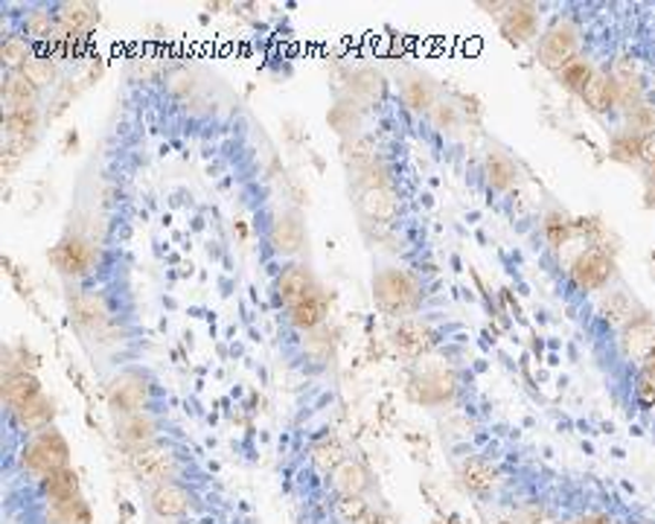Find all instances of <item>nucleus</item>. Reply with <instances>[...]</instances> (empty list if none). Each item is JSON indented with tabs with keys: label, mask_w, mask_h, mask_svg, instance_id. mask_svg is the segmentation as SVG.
<instances>
[{
	"label": "nucleus",
	"mask_w": 655,
	"mask_h": 524,
	"mask_svg": "<svg viewBox=\"0 0 655 524\" xmlns=\"http://www.w3.org/2000/svg\"><path fill=\"white\" fill-rule=\"evenodd\" d=\"M56 21L62 35H82V32H91L99 21V12H96L94 3H59L56 7Z\"/></svg>",
	"instance_id": "23"
},
{
	"label": "nucleus",
	"mask_w": 655,
	"mask_h": 524,
	"mask_svg": "<svg viewBox=\"0 0 655 524\" xmlns=\"http://www.w3.org/2000/svg\"><path fill=\"white\" fill-rule=\"evenodd\" d=\"M423 294V283L400 265H382L373 274V301L384 315H411Z\"/></svg>",
	"instance_id": "2"
},
{
	"label": "nucleus",
	"mask_w": 655,
	"mask_h": 524,
	"mask_svg": "<svg viewBox=\"0 0 655 524\" xmlns=\"http://www.w3.org/2000/svg\"><path fill=\"white\" fill-rule=\"evenodd\" d=\"M400 96H402V103L416 114H423V112L432 114L434 105L440 103L437 85H434L425 73H411V76H405L400 85Z\"/></svg>",
	"instance_id": "19"
},
{
	"label": "nucleus",
	"mask_w": 655,
	"mask_h": 524,
	"mask_svg": "<svg viewBox=\"0 0 655 524\" xmlns=\"http://www.w3.org/2000/svg\"><path fill=\"white\" fill-rule=\"evenodd\" d=\"M318 286L313 277V271L295 262V265H288V269L281 271V277L274 283V294H277V303H283V310H292L295 303H300L306 294L313 292Z\"/></svg>",
	"instance_id": "16"
},
{
	"label": "nucleus",
	"mask_w": 655,
	"mask_h": 524,
	"mask_svg": "<svg viewBox=\"0 0 655 524\" xmlns=\"http://www.w3.org/2000/svg\"><path fill=\"white\" fill-rule=\"evenodd\" d=\"M457 478H461V484H464V490L469 495H475V499H487V495L496 493L498 486V469L493 467V461L489 458H484V454H469L461 467H457Z\"/></svg>",
	"instance_id": "13"
},
{
	"label": "nucleus",
	"mask_w": 655,
	"mask_h": 524,
	"mask_svg": "<svg viewBox=\"0 0 655 524\" xmlns=\"http://www.w3.org/2000/svg\"><path fill=\"white\" fill-rule=\"evenodd\" d=\"M365 469L356 467V463H341V467H336V472H332V484H336L338 493L344 495V499H352V495H359L361 490H365Z\"/></svg>",
	"instance_id": "32"
},
{
	"label": "nucleus",
	"mask_w": 655,
	"mask_h": 524,
	"mask_svg": "<svg viewBox=\"0 0 655 524\" xmlns=\"http://www.w3.org/2000/svg\"><path fill=\"white\" fill-rule=\"evenodd\" d=\"M329 318V297L320 286L306 294L304 301L295 303L292 310H286V321L295 326L297 333H313L318 326L327 324Z\"/></svg>",
	"instance_id": "14"
},
{
	"label": "nucleus",
	"mask_w": 655,
	"mask_h": 524,
	"mask_svg": "<svg viewBox=\"0 0 655 524\" xmlns=\"http://www.w3.org/2000/svg\"><path fill=\"white\" fill-rule=\"evenodd\" d=\"M574 231H577V222H571L562 210H551V213L542 219V239H545V245L551 248V251L553 248H560Z\"/></svg>",
	"instance_id": "31"
},
{
	"label": "nucleus",
	"mask_w": 655,
	"mask_h": 524,
	"mask_svg": "<svg viewBox=\"0 0 655 524\" xmlns=\"http://www.w3.org/2000/svg\"><path fill=\"white\" fill-rule=\"evenodd\" d=\"M484 172H487V181L496 190H510L519 184V164L507 151H489L487 160H484Z\"/></svg>",
	"instance_id": "27"
},
{
	"label": "nucleus",
	"mask_w": 655,
	"mask_h": 524,
	"mask_svg": "<svg viewBox=\"0 0 655 524\" xmlns=\"http://www.w3.org/2000/svg\"><path fill=\"white\" fill-rule=\"evenodd\" d=\"M24 35L30 41L59 39L56 12H50V9H35V12H30L24 21Z\"/></svg>",
	"instance_id": "30"
},
{
	"label": "nucleus",
	"mask_w": 655,
	"mask_h": 524,
	"mask_svg": "<svg viewBox=\"0 0 655 524\" xmlns=\"http://www.w3.org/2000/svg\"><path fill=\"white\" fill-rule=\"evenodd\" d=\"M580 48H583V32H580V27L568 15H560L553 18L548 30L542 32L536 56H539L542 67H548L551 73H560L566 64L580 59Z\"/></svg>",
	"instance_id": "7"
},
{
	"label": "nucleus",
	"mask_w": 655,
	"mask_h": 524,
	"mask_svg": "<svg viewBox=\"0 0 655 524\" xmlns=\"http://www.w3.org/2000/svg\"><path fill=\"white\" fill-rule=\"evenodd\" d=\"M21 73H24V80L32 82V85L39 87V91L44 85H50V82H53V76H56V71H53V62H50L47 56H39V53H35V56L27 62V67Z\"/></svg>",
	"instance_id": "34"
},
{
	"label": "nucleus",
	"mask_w": 655,
	"mask_h": 524,
	"mask_svg": "<svg viewBox=\"0 0 655 524\" xmlns=\"http://www.w3.org/2000/svg\"><path fill=\"white\" fill-rule=\"evenodd\" d=\"M641 315H647L644 303L617 280L615 289H606L594 303L592 326L603 342H612L617 333H624L626 326L635 324Z\"/></svg>",
	"instance_id": "3"
},
{
	"label": "nucleus",
	"mask_w": 655,
	"mask_h": 524,
	"mask_svg": "<svg viewBox=\"0 0 655 524\" xmlns=\"http://www.w3.org/2000/svg\"><path fill=\"white\" fill-rule=\"evenodd\" d=\"M504 39L510 44H525L539 35V7L533 3H507V12L498 15Z\"/></svg>",
	"instance_id": "12"
},
{
	"label": "nucleus",
	"mask_w": 655,
	"mask_h": 524,
	"mask_svg": "<svg viewBox=\"0 0 655 524\" xmlns=\"http://www.w3.org/2000/svg\"><path fill=\"white\" fill-rule=\"evenodd\" d=\"M114 417H126L137 411H155V381L140 367L120 370L105 388Z\"/></svg>",
	"instance_id": "6"
},
{
	"label": "nucleus",
	"mask_w": 655,
	"mask_h": 524,
	"mask_svg": "<svg viewBox=\"0 0 655 524\" xmlns=\"http://www.w3.org/2000/svg\"><path fill=\"white\" fill-rule=\"evenodd\" d=\"M12 420H15V426L21 431H27V434H39V431L50 429L53 426V420H56V402H53V397H47V394H39V397L32 399V402H27L24 408H18L15 413H12Z\"/></svg>",
	"instance_id": "20"
},
{
	"label": "nucleus",
	"mask_w": 655,
	"mask_h": 524,
	"mask_svg": "<svg viewBox=\"0 0 655 524\" xmlns=\"http://www.w3.org/2000/svg\"><path fill=\"white\" fill-rule=\"evenodd\" d=\"M94 516H91L88 501L76 495L71 501H62V504H50V507L41 510L39 524H91Z\"/></svg>",
	"instance_id": "25"
},
{
	"label": "nucleus",
	"mask_w": 655,
	"mask_h": 524,
	"mask_svg": "<svg viewBox=\"0 0 655 524\" xmlns=\"http://www.w3.org/2000/svg\"><path fill=\"white\" fill-rule=\"evenodd\" d=\"M114 429H117V440H120V446H126L128 454L149 449V446L167 443L172 437V422L158 411H137L117 417Z\"/></svg>",
	"instance_id": "9"
},
{
	"label": "nucleus",
	"mask_w": 655,
	"mask_h": 524,
	"mask_svg": "<svg viewBox=\"0 0 655 524\" xmlns=\"http://www.w3.org/2000/svg\"><path fill=\"white\" fill-rule=\"evenodd\" d=\"M356 210L365 222L373 224H393L402 213V196L397 187H376L356 196Z\"/></svg>",
	"instance_id": "11"
},
{
	"label": "nucleus",
	"mask_w": 655,
	"mask_h": 524,
	"mask_svg": "<svg viewBox=\"0 0 655 524\" xmlns=\"http://www.w3.org/2000/svg\"><path fill=\"white\" fill-rule=\"evenodd\" d=\"M128 467L135 472V478L140 484H167V481H178V478L184 475L187 461L184 454L178 452L176 446L169 443H158L149 446V449H140V452H131L128 458Z\"/></svg>",
	"instance_id": "8"
},
{
	"label": "nucleus",
	"mask_w": 655,
	"mask_h": 524,
	"mask_svg": "<svg viewBox=\"0 0 655 524\" xmlns=\"http://www.w3.org/2000/svg\"><path fill=\"white\" fill-rule=\"evenodd\" d=\"M32 56H35L32 41L27 39V35H21V32H15V35H7L3 48H0V59H3V67H7V73H21Z\"/></svg>",
	"instance_id": "28"
},
{
	"label": "nucleus",
	"mask_w": 655,
	"mask_h": 524,
	"mask_svg": "<svg viewBox=\"0 0 655 524\" xmlns=\"http://www.w3.org/2000/svg\"><path fill=\"white\" fill-rule=\"evenodd\" d=\"M64 467H71V446L56 426L32 434L21 449V469L32 481H44Z\"/></svg>",
	"instance_id": "4"
},
{
	"label": "nucleus",
	"mask_w": 655,
	"mask_h": 524,
	"mask_svg": "<svg viewBox=\"0 0 655 524\" xmlns=\"http://www.w3.org/2000/svg\"><path fill=\"white\" fill-rule=\"evenodd\" d=\"M50 262L56 265L62 274H73V277H80V274H88L91 262H94V248L85 242V239L73 237L59 242L53 251H50Z\"/></svg>",
	"instance_id": "17"
},
{
	"label": "nucleus",
	"mask_w": 655,
	"mask_h": 524,
	"mask_svg": "<svg viewBox=\"0 0 655 524\" xmlns=\"http://www.w3.org/2000/svg\"><path fill=\"white\" fill-rule=\"evenodd\" d=\"M39 103V87L24 80V73H7L3 82V117H15V114L35 108Z\"/></svg>",
	"instance_id": "22"
},
{
	"label": "nucleus",
	"mask_w": 655,
	"mask_h": 524,
	"mask_svg": "<svg viewBox=\"0 0 655 524\" xmlns=\"http://www.w3.org/2000/svg\"><path fill=\"white\" fill-rule=\"evenodd\" d=\"M580 99H583L585 105H589V112L594 114H606L612 112L617 105V87H615V73L609 71H594L592 80H589V85H585V91L580 94Z\"/></svg>",
	"instance_id": "21"
},
{
	"label": "nucleus",
	"mask_w": 655,
	"mask_h": 524,
	"mask_svg": "<svg viewBox=\"0 0 655 524\" xmlns=\"http://www.w3.org/2000/svg\"><path fill=\"white\" fill-rule=\"evenodd\" d=\"M73 321L80 326H88V329H96V326H103L105 321H112V310H108V303H105L103 292H85L76 297L73 303Z\"/></svg>",
	"instance_id": "26"
},
{
	"label": "nucleus",
	"mask_w": 655,
	"mask_h": 524,
	"mask_svg": "<svg viewBox=\"0 0 655 524\" xmlns=\"http://www.w3.org/2000/svg\"><path fill=\"white\" fill-rule=\"evenodd\" d=\"M437 344V333L425 321L405 318L393 329V347L405 358H420Z\"/></svg>",
	"instance_id": "15"
},
{
	"label": "nucleus",
	"mask_w": 655,
	"mask_h": 524,
	"mask_svg": "<svg viewBox=\"0 0 655 524\" xmlns=\"http://www.w3.org/2000/svg\"><path fill=\"white\" fill-rule=\"evenodd\" d=\"M655 353V318L653 315H641L635 324H630L624 333H617L609 342V374L621 388L635 370Z\"/></svg>",
	"instance_id": "1"
},
{
	"label": "nucleus",
	"mask_w": 655,
	"mask_h": 524,
	"mask_svg": "<svg viewBox=\"0 0 655 524\" xmlns=\"http://www.w3.org/2000/svg\"><path fill=\"white\" fill-rule=\"evenodd\" d=\"M641 140L644 137L635 135L632 128H624L612 137V149H609V158L624 160V164H638L641 160Z\"/></svg>",
	"instance_id": "33"
},
{
	"label": "nucleus",
	"mask_w": 655,
	"mask_h": 524,
	"mask_svg": "<svg viewBox=\"0 0 655 524\" xmlns=\"http://www.w3.org/2000/svg\"><path fill=\"white\" fill-rule=\"evenodd\" d=\"M598 71V67H592V62L585 56L574 59L571 64H566L560 73H557V80H560V85L566 87V91H571V94H583L585 85H589V80H592V73Z\"/></svg>",
	"instance_id": "29"
},
{
	"label": "nucleus",
	"mask_w": 655,
	"mask_h": 524,
	"mask_svg": "<svg viewBox=\"0 0 655 524\" xmlns=\"http://www.w3.org/2000/svg\"><path fill=\"white\" fill-rule=\"evenodd\" d=\"M39 493L47 507L50 504H62V501L76 499L80 495V475H76V469L64 467L44 478V481H39Z\"/></svg>",
	"instance_id": "24"
},
{
	"label": "nucleus",
	"mask_w": 655,
	"mask_h": 524,
	"mask_svg": "<svg viewBox=\"0 0 655 524\" xmlns=\"http://www.w3.org/2000/svg\"><path fill=\"white\" fill-rule=\"evenodd\" d=\"M199 495L181 481H167V484L152 486L149 493V510L160 518H187L199 510Z\"/></svg>",
	"instance_id": "10"
},
{
	"label": "nucleus",
	"mask_w": 655,
	"mask_h": 524,
	"mask_svg": "<svg viewBox=\"0 0 655 524\" xmlns=\"http://www.w3.org/2000/svg\"><path fill=\"white\" fill-rule=\"evenodd\" d=\"M39 394H44L39 376L24 370V367H21V370H12V374H7V379H3V406H7L9 413L24 408L27 402H32Z\"/></svg>",
	"instance_id": "18"
},
{
	"label": "nucleus",
	"mask_w": 655,
	"mask_h": 524,
	"mask_svg": "<svg viewBox=\"0 0 655 524\" xmlns=\"http://www.w3.org/2000/svg\"><path fill=\"white\" fill-rule=\"evenodd\" d=\"M612 283H617V262L600 245L589 248L568 274V292H574L583 301L600 297L606 289H612Z\"/></svg>",
	"instance_id": "5"
}]
</instances>
